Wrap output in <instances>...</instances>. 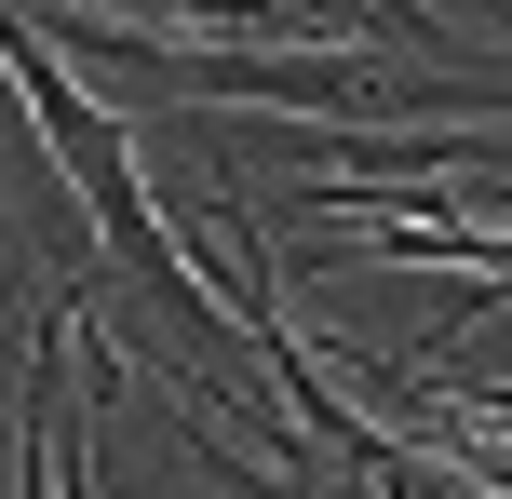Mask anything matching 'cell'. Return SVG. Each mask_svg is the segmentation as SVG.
Masks as SVG:
<instances>
[{
    "mask_svg": "<svg viewBox=\"0 0 512 499\" xmlns=\"http://www.w3.org/2000/svg\"><path fill=\"white\" fill-rule=\"evenodd\" d=\"M0 81H14V95H27V122H41V149L68 162V189H81V203H95V243H108V257H122L135 284L162 297V311H189V324H203V311H216V284H203V270H189V243L162 230L149 176H135V135L108 122V108L81 95L68 68H54V41H41V27L14 14V0H0Z\"/></svg>",
    "mask_w": 512,
    "mask_h": 499,
    "instance_id": "6da1fadb",
    "label": "cell"
}]
</instances>
